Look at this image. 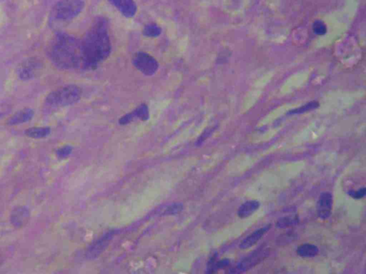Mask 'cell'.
Listing matches in <instances>:
<instances>
[{"label": "cell", "instance_id": "1", "mask_svg": "<svg viewBox=\"0 0 366 274\" xmlns=\"http://www.w3.org/2000/svg\"><path fill=\"white\" fill-rule=\"evenodd\" d=\"M81 43L82 68L94 70L110 55L112 51L109 22L103 16L94 19Z\"/></svg>", "mask_w": 366, "mask_h": 274}, {"label": "cell", "instance_id": "2", "mask_svg": "<svg viewBox=\"0 0 366 274\" xmlns=\"http://www.w3.org/2000/svg\"><path fill=\"white\" fill-rule=\"evenodd\" d=\"M47 54L53 64L60 70L82 68L81 43L69 34H55L49 43Z\"/></svg>", "mask_w": 366, "mask_h": 274}, {"label": "cell", "instance_id": "3", "mask_svg": "<svg viewBox=\"0 0 366 274\" xmlns=\"http://www.w3.org/2000/svg\"><path fill=\"white\" fill-rule=\"evenodd\" d=\"M82 97V90L78 86H63L52 91L44 99V104L49 108H61L73 105L78 102Z\"/></svg>", "mask_w": 366, "mask_h": 274}, {"label": "cell", "instance_id": "4", "mask_svg": "<svg viewBox=\"0 0 366 274\" xmlns=\"http://www.w3.org/2000/svg\"><path fill=\"white\" fill-rule=\"evenodd\" d=\"M84 8V0H59L51 11V20L59 23L72 21L82 13Z\"/></svg>", "mask_w": 366, "mask_h": 274}, {"label": "cell", "instance_id": "5", "mask_svg": "<svg viewBox=\"0 0 366 274\" xmlns=\"http://www.w3.org/2000/svg\"><path fill=\"white\" fill-rule=\"evenodd\" d=\"M135 68L145 76H153L157 73L159 63L154 56L144 51H138L133 58Z\"/></svg>", "mask_w": 366, "mask_h": 274}, {"label": "cell", "instance_id": "6", "mask_svg": "<svg viewBox=\"0 0 366 274\" xmlns=\"http://www.w3.org/2000/svg\"><path fill=\"white\" fill-rule=\"evenodd\" d=\"M269 253V248L263 247V246L258 248L256 251H253L251 254H250L249 256L245 258L236 266L235 269L232 270V272H233V273H240V272H245L246 270L251 269L253 267L258 265V263L263 261L265 258H266Z\"/></svg>", "mask_w": 366, "mask_h": 274}, {"label": "cell", "instance_id": "7", "mask_svg": "<svg viewBox=\"0 0 366 274\" xmlns=\"http://www.w3.org/2000/svg\"><path fill=\"white\" fill-rule=\"evenodd\" d=\"M42 68V63L37 58H31L22 64L18 70V76L22 81L32 80Z\"/></svg>", "mask_w": 366, "mask_h": 274}, {"label": "cell", "instance_id": "8", "mask_svg": "<svg viewBox=\"0 0 366 274\" xmlns=\"http://www.w3.org/2000/svg\"><path fill=\"white\" fill-rule=\"evenodd\" d=\"M333 198L331 193L325 191L321 193L317 204L318 217L323 220H326L331 216L333 208Z\"/></svg>", "mask_w": 366, "mask_h": 274}, {"label": "cell", "instance_id": "9", "mask_svg": "<svg viewBox=\"0 0 366 274\" xmlns=\"http://www.w3.org/2000/svg\"><path fill=\"white\" fill-rule=\"evenodd\" d=\"M113 5L123 16L126 18H132L135 16L138 12V7L134 0H107Z\"/></svg>", "mask_w": 366, "mask_h": 274}, {"label": "cell", "instance_id": "10", "mask_svg": "<svg viewBox=\"0 0 366 274\" xmlns=\"http://www.w3.org/2000/svg\"><path fill=\"white\" fill-rule=\"evenodd\" d=\"M150 116V112H149V108L148 105L145 104H142L138 106L134 111L131 113L126 114L119 119V124L126 125L131 123L134 119H140L143 121H147Z\"/></svg>", "mask_w": 366, "mask_h": 274}, {"label": "cell", "instance_id": "11", "mask_svg": "<svg viewBox=\"0 0 366 274\" xmlns=\"http://www.w3.org/2000/svg\"><path fill=\"white\" fill-rule=\"evenodd\" d=\"M270 228H271V224H268L266 227H262L261 229H258V230L255 231L252 234H250L240 243V248L241 249H247V248L252 247L255 244H257L259 240L270 230Z\"/></svg>", "mask_w": 366, "mask_h": 274}, {"label": "cell", "instance_id": "12", "mask_svg": "<svg viewBox=\"0 0 366 274\" xmlns=\"http://www.w3.org/2000/svg\"><path fill=\"white\" fill-rule=\"evenodd\" d=\"M35 115L33 109L31 108H25L22 110L15 113L14 115L8 119V124L10 125H19L24 124V123L28 122L33 118Z\"/></svg>", "mask_w": 366, "mask_h": 274}, {"label": "cell", "instance_id": "13", "mask_svg": "<svg viewBox=\"0 0 366 274\" xmlns=\"http://www.w3.org/2000/svg\"><path fill=\"white\" fill-rule=\"evenodd\" d=\"M261 203L258 201H249L245 202L239 207L237 210V216L240 219L249 218L256 211L259 210Z\"/></svg>", "mask_w": 366, "mask_h": 274}, {"label": "cell", "instance_id": "14", "mask_svg": "<svg viewBox=\"0 0 366 274\" xmlns=\"http://www.w3.org/2000/svg\"><path fill=\"white\" fill-rule=\"evenodd\" d=\"M30 217L28 210L23 207H19L14 210L11 216V222L16 227H23Z\"/></svg>", "mask_w": 366, "mask_h": 274}, {"label": "cell", "instance_id": "15", "mask_svg": "<svg viewBox=\"0 0 366 274\" xmlns=\"http://www.w3.org/2000/svg\"><path fill=\"white\" fill-rule=\"evenodd\" d=\"M296 252L299 256L302 258H313L317 256L319 253V248L314 244H304L297 248Z\"/></svg>", "mask_w": 366, "mask_h": 274}, {"label": "cell", "instance_id": "16", "mask_svg": "<svg viewBox=\"0 0 366 274\" xmlns=\"http://www.w3.org/2000/svg\"><path fill=\"white\" fill-rule=\"evenodd\" d=\"M50 128L47 127V126L32 127L25 130V135L27 136L30 137L31 139H35V140L46 138L50 134Z\"/></svg>", "mask_w": 366, "mask_h": 274}, {"label": "cell", "instance_id": "17", "mask_svg": "<svg viewBox=\"0 0 366 274\" xmlns=\"http://www.w3.org/2000/svg\"><path fill=\"white\" fill-rule=\"evenodd\" d=\"M161 33V27L155 23L148 24L145 26L143 30V35L149 38H155V37H159Z\"/></svg>", "mask_w": 366, "mask_h": 274}, {"label": "cell", "instance_id": "18", "mask_svg": "<svg viewBox=\"0 0 366 274\" xmlns=\"http://www.w3.org/2000/svg\"><path fill=\"white\" fill-rule=\"evenodd\" d=\"M299 218L297 215L293 216V217H285L283 218H280L279 220L276 223V227L283 229V228H286L291 227V226H295L298 224Z\"/></svg>", "mask_w": 366, "mask_h": 274}, {"label": "cell", "instance_id": "19", "mask_svg": "<svg viewBox=\"0 0 366 274\" xmlns=\"http://www.w3.org/2000/svg\"><path fill=\"white\" fill-rule=\"evenodd\" d=\"M348 193L349 196H351L352 198H355V199H361V198H363V197L365 196V187L359 188L357 191H353V190H351V191H349Z\"/></svg>", "mask_w": 366, "mask_h": 274}, {"label": "cell", "instance_id": "20", "mask_svg": "<svg viewBox=\"0 0 366 274\" xmlns=\"http://www.w3.org/2000/svg\"><path fill=\"white\" fill-rule=\"evenodd\" d=\"M72 151H73V149L70 146H65L57 150V154L58 157L60 158H66L71 154Z\"/></svg>", "mask_w": 366, "mask_h": 274}, {"label": "cell", "instance_id": "21", "mask_svg": "<svg viewBox=\"0 0 366 274\" xmlns=\"http://www.w3.org/2000/svg\"><path fill=\"white\" fill-rule=\"evenodd\" d=\"M229 264H230V260H221V261L216 262L215 263H213V266H211L210 269L213 270L211 272H214L218 269H220V268H225V267H227Z\"/></svg>", "mask_w": 366, "mask_h": 274}, {"label": "cell", "instance_id": "22", "mask_svg": "<svg viewBox=\"0 0 366 274\" xmlns=\"http://www.w3.org/2000/svg\"><path fill=\"white\" fill-rule=\"evenodd\" d=\"M318 107V104L316 102L311 103V104L306 105L305 107L299 108V109H295L291 111V114H300V113L306 112V111H309L310 109H314Z\"/></svg>", "mask_w": 366, "mask_h": 274}, {"label": "cell", "instance_id": "23", "mask_svg": "<svg viewBox=\"0 0 366 274\" xmlns=\"http://www.w3.org/2000/svg\"><path fill=\"white\" fill-rule=\"evenodd\" d=\"M314 31L316 33L320 34H324L326 32V26L321 23V22H316L314 24Z\"/></svg>", "mask_w": 366, "mask_h": 274}, {"label": "cell", "instance_id": "24", "mask_svg": "<svg viewBox=\"0 0 366 274\" xmlns=\"http://www.w3.org/2000/svg\"><path fill=\"white\" fill-rule=\"evenodd\" d=\"M6 109H5V108L0 107V116L4 115L5 110H7Z\"/></svg>", "mask_w": 366, "mask_h": 274}]
</instances>
